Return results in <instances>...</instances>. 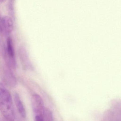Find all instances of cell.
Returning a JSON list of instances; mask_svg holds the SVG:
<instances>
[{
  "instance_id": "1",
  "label": "cell",
  "mask_w": 121,
  "mask_h": 121,
  "mask_svg": "<svg viewBox=\"0 0 121 121\" xmlns=\"http://www.w3.org/2000/svg\"><path fill=\"white\" fill-rule=\"evenodd\" d=\"M0 112L8 120H14L15 112L12 96L10 92L2 86H0Z\"/></svg>"
},
{
  "instance_id": "3",
  "label": "cell",
  "mask_w": 121,
  "mask_h": 121,
  "mask_svg": "<svg viewBox=\"0 0 121 121\" xmlns=\"http://www.w3.org/2000/svg\"><path fill=\"white\" fill-rule=\"evenodd\" d=\"M7 56L9 65L12 68H14L16 66V63L15 58V53L12 39L10 37H8L7 39Z\"/></svg>"
},
{
  "instance_id": "6",
  "label": "cell",
  "mask_w": 121,
  "mask_h": 121,
  "mask_svg": "<svg viewBox=\"0 0 121 121\" xmlns=\"http://www.w3.org/2000/svg\"><path fill=\"white\" fill-rule=\"evenodd\" d=\"M5 71L4 75L5 82L8 85L11 86H15L17 84V81L13 74L9 71Z\"/></svg>"
},
{
  "instance_id": "2",
  "label": "cell",
  "mask_w": 121,
  "mask_h": 121,
  "mask_svg": "<svg viewBox=\"0 0 121 121\" xmlns=\"http://www.w3.org/2000/svg\"><path fill=\"white\" fill-rule=\"evenodd\" d=\"M32 106L35 117H39L43 119L45 108L42 98L38 94H35L31 98Z\"/></svg>"
},
{
  "instance_id": "4",
  "label": "cell",
  "mask_w": 121,
  "mask_h": 121,
  "mask_svg": "<svg viewBox=\"0 0 121 121\" xmlns=\"http://www.w3.org/2000/svg\"><path fill=\"white\" fill-rule=\"evenodd\" d=\"M1 24L3 31L7 34H11L14 30V23L12 18L4 16L1 19Z\"/></svg>"
},
{
  "instance_id": "8",
  "label": "cell",
  "mask_w": 121,
  "mask_h": 121,
  "mask_svg": "<svg viewBox=\"0 0 121 121\" xmlns=\"http://www.w3.org/2000/svg\"><path fill=\"white\" fill-rule=\"evenodd\" d=\"M43 118L44 121H51L53 120L52 112L50 110L45 108Z\"/></svg>"
},
{
  "instance_id": "5",
  "label": "cell",
  "mask_w": 121,
  "mask_h": 121,
  "mask_svg": "<svg viewBox=\"0 0 121 121\" xmlns=\"http://www.w3.org/2000/svg\"><path fill=\"white\" fill-rule=\"evenodd\" d=\"M14 97L15 105L19 113L22 117L25 118L26 117V110L19 94L15 93L14 94Z\"/></svg>"
},
{
  "instance_id": "9",
  "label": "cell",
  "mask_w": 121,
  "mask_h": 121,
  "mask_svg": "<svg viewBox=\"0 0 121 121\" xmlns=\"http://www.w3.org/2000/svg\"><path fill=\"white\" fill-rule=\"evenodd\" d=\"M4 0H0V2H2Z\"/></svg>"
},
{
  "instance_id": "7",
  "label": "cell",
  "mask_w": 121,
  "mask_h": 121,
  "mask_svg": "<svg viewBox=\"0 0 121 121\" xmlns=\"http://www.w3.org/2000/svg\"><path fill=\"white\" fill-rule=\"evenodd\" d=\"M26 53L23 51V53H20V56L21 57V59L22 60V62L23 63V65L25 66V68H31L30 67V62L29 61L28 56Z\"/></svg>"
}]
</instances>
